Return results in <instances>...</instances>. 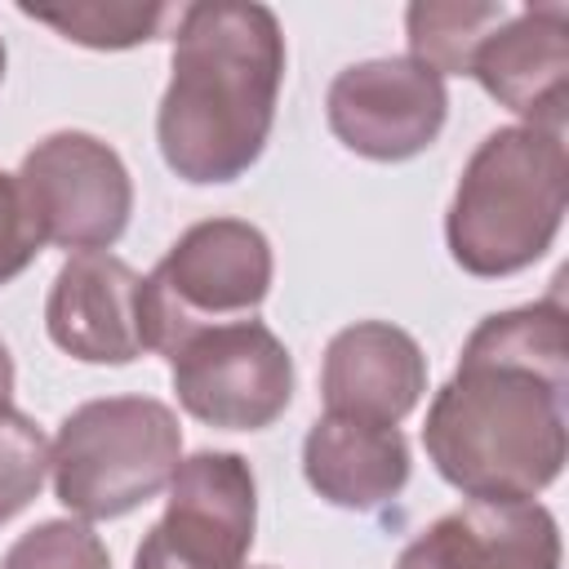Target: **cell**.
I'll list each match as a JSON object with an SVG mask.
<instances>
[{
    "label": "cell",
    "instance_id": "6da1fadb",
    "mask_svg": "<svg viewBox=\"0 0 569 569\" xmlns=\"http://www.w3.org/2000/svg\"><path fill=\"white\" fill-rule=\"evenodd\" d=\"M422 445L476 502H533L569 453V311L560 298L485 316L431 396Z\"/></svg>",
    "mask_w": 569,
    "mask_h": 569
},
{
    "label": "cell",
    "instance_id": "7a4b0ae2",
    "mask_svg": "<svg viewBox=\"0 0 569 569\" xmlns=\"http://www.w3.org/2000/svg\"><path fill=\"white\" fill-rule=\"evenodd\" d=\"M284 84V31L258 0L178 9L169 89L156 111L164 164L191 187L249 173L271 138Z\"/></svg>",
    "mask_w": 569,
    "mask_h": 569
},
{
    "label": "cell",
    "instance_id": "3957f363",
    "mask_svg": "<svg viewBox=\"0 0 569 569\" xmlns=\"http://www.w3.org/2000/svg\"><path fill=\"white\" fill-rule=\"evenodd\" d=\"M569 204L565 138L529 124H502L462 164L445 213L449 258L480 280L533 267L560 236Z\"/></svg>",
    "mask_w": 569,
    "mask_h": 569
},
{
    "label": "cell",
    "instance_id": "277c9868",
    "mask_svg": "<svg viewBox=\"0 0 569 569\" xmlns=\"http://www.w3.org/2000/svg\"><path fill=\"white\" fill-rule=\"evenodd\" d=\"M182 462V427L164 400L102 396L76 405L53 445V498L80 520H120L160 498Z\"/></svg>",
    "mask_w": 569,
    "mask_h": 569
},
{
    "label": "cell",
    "instance_id": "5b68a950",
    "mask_svg": "<svg viewBox=\"0 0 569 569\" xmlns=\"http://www.w3.org/2000/svg\"><path fill=\"white\" fill-rule=\"evenodd\" d=\"M276 276L271 240L244 218L191 222L169 253L142 276V338L147 351L169 356L196 329L249 320Z\"/></svg>",
    "mask_w": 569,
    "mask_h": 569
},
{
    "label": "cell",
    "instance_id": "8992f818",
    "mask_svg": "<svg viewBox=\"0 0 569 569\" xmlns=\"http://www.w3.org/2000/svg\"><path fill=\"white\" fill-rule=\"evenodd\" d=\"M13 178L44 244L107 253L129 227L133 178L120 151L84 129H58L40 138Z\"/></svg>",
    "mask_w": 569,
    "mask_h": 569
},
{
    "label": "cell",
    "instance_id": "52a82bcc",
    "mask_svg": "<svg viewBox=\"0 0 569 569\" xmlns=\"http://www.w3.org/2000/svg\"><path fill=\"white\" fill-rule=\"evenodd\" d=\"M178 405L218 431H262L293 400V356L262 320L196 329L169 351Z\"/></svg>",
    "mask_w": 569,
    "mask_h": 569
},
{
    "label": "cell",
    "instance_id": "ba28073f",
    "mask_svg": "<svg viewBox=\"0 0 569 569\" xmlns=\"http://www.w3.org/2000/svg\"><path fill=\"white\" fill-rule=\"evenodd\" d=\"M253 529V467L231 449H200L178 462L164 516L138 542L133 569H244Z\"/></svg>",
    "mask_w": 569,
    "mask_h": 569
},
{
    "label": "cell",
    "instance_id": "9c48e42d",
    "mask_svg": "<svg viewBox=\"0 0 569 569\" xmlns=\"http://www.w3.org/2000/svg\"><path fill=\"white\" fill-rule=\"evenodd\" d=\"M325 116L333 138L365 160H413L422 156L449 116L445 80L413 58H369L333 76Z\"/></svg>",
    "mask_w": 569,
    "mask_h": 569
},
{
    "label": "cell",
    "instance_id": "30bf717a",
    "mask_svg": "<svg viewBox=\"0 0 569 569\" xmlns=\"http://www.w3.org/2000/svg\"><path fill=\"white\" fill-rule=\"evenodd\" d=\"M44 329L71 360L133 365L147 351L142 276L116 253H71L49 284Z\"/></svg>",
    "mask_w": 569,
    "mask_h": 569
},
{
    "label": "cell",
    "instance_id": "8fae6325",
    "mask_svg": "<svg viewBox=\"0 0 569 569\" xmlns=\"http://www.w3.org/2000/svg\"><path fill=\"white\" fill-rule=\"evenodd\" d=\"M480 89L516 111L529 129L565 133L569 116V9L565 4H533L507 13L476 49L471 71Z\"/></svg>",
    "mask_w": 569,
    "mask_h": 569
},
{
    "label": "cell",
    "instance_id": "7c38bea8",
    "mask_svg": "<svg viewBox=\"0 0 569 569\" xmlns=\"http://www.w3.org/2000/svg\"><path fill=\"white\" fill-rule=\"evenodd\" d=\"M427 391V356L413 333L387 320H356L325 347L320 396L325 413L396 427Z\"/></svg>",
    "mask_w": 569,
    "mask_h": 569
},
{
    "label": "cell",
    "instance_id": "4fadbf2b",
    "mask_svg": "<svg viewBox=\"0 0 569 569\" xmlns=\"http://www.w3.org/2000/svg\"><path fill=\"white\" fill-rule=\"evenodd\" d=\"M396 569H560V525L542 502H476L431 520Z\"/></svg>",
    "mask_w": 569,
    "mask_h": 569
},
{
    "label": "cell",
    "instance_id": "5bb4252c",
    "mask_svg": "<svg viewBox=\"0 0 569 569\" xmlns=\"http://www.w3.org/2000/svg\"><path fill=\"white\" fill-rule=\"evenodd\" d=\"M307 485L342 511H373L409 485V440L400 427L320 413L302 440Z\"/></svg>",
    "mask_w": 569,
    "mask_h": 569
},
{
    "label": "cell",
    "instance_id": "9a60e30c",
    "mask_svg": "<svg viewBox=\"0 0 569 569\" xmlns=\"http://www.w3.org/2000/svg\"><path fill=\"white\" fill-rule=\"evenodd\" d=\"M507 4L498 0H413L405 9L409 58L445 76H467L476 49L489 40L498 22H507Z\"/></svg>",
    "mask_w": 569,
    "mask_h": 569
},
{
    "label": "cell",
    "instance_id": "2e32d148",
    "mask_svg": "<svg viewBox=\"0 0 569 569\" xmlns=\"http://www.w3.org/2000/svg\"><path fill=\"white\" fill-rule=\"evenodd\" d=\"M22 18L53 27L62 40L84 49H133L160 36L164 18H173L169 4H116V0H89V4H18Z\"/></svg>",
    "mask_w": 569,
    "mask_h": 569
},
{
    "label": "cell",
    "instance_id": "e0dca14e",
    "mask_svg": "<svg viewBox=\"0 0 569 569\" xmlns=\"http://www.w3.org/2000/svg\"><path fill=\"white\" fill-rule=\"evenodd\" d=\"M49 476V440L44 431L13 405H0V525H9L22 507L40 498Z\"/></svg>",
    "mask_w": 569,
    "mask_h": 569
},
{
    "label": "cell",
    "instance_id": "ac0fdd59",
    "mask_svg": "<svg viewBox=\"0 0 569 569\" xmlns=\"http://www.w3.org/2000/svg\"><path fill=\"white\" fill-rule=\"evenodd\" d=\"M0 569H111V556L84 520H40L13 538Z\"/></svg>",
    "mask_w": 569,
    "mask_h": 569
},
{
    "label": "cell",
    "instance_id": "d6986e66",
    "mask_svg": "<svg viewBox=\"0 0 569 569\" xmlns=\"http://www.w3.org/2000/svg\"><path fill=\"white\" fill-rule=\"evenodd\" d=\"M40 231L22 204V191H18V178L0 169V284L18 280L36 253H40Z\"/></svg>",
    "mask_w": 569,
    "mask_h": 569
},
{
    "label": "cell",
    "instance_id": "ffe728a7",
    "mask_svg": "<svg viewBox=\"0 0 569 569\" xmlns=\"http://www.w3.org/2000/svg\"><path fill=\"white\" fill-rule=\"evenodd\" d=\"M13 382H18V373H13V356H9V347L0 342V405H9Z\"/></svg>",
    "mask_w": 569,
    "mask_h": 569
},
{
    "label": "cell",
    "instance_id": "44dd1931",
    "mask_svg": "<svg viewBox=\"0 0 569 569\" xmlns=\"http://www.w3.org/2000/svg\"><path fill=\"white\" fill-rule=\"evenodd\" d=\"M0 80H4V40H0Z\"/></svg>",
    "mask_w": 569,
    "mask_h": 569
}]
</instances>
